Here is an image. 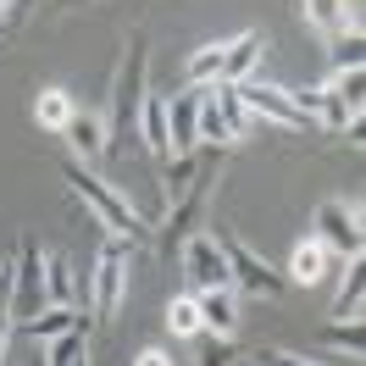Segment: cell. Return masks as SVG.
Listing matches in <instances>:
<instances>
[{
    "label": "cell",
    "mask_w": 366,
    "mask_h": 366,
    "mask_svg": "<svg viewBox=\"0 0 366 366\" xmlns=\"http://www.w3.org/2000/svg\"><path fill=\"white\" fill-rule=\"evenodd\" d=\"M72 327H84V311H78V305H45L39 317L23 322V333L34 344H50V339H61V333H72Z\"/></svg>",
    "instance_id": "obj_16"
},
{
    "label": "cell",
    "mask_w": 366,
    "mask_h": 366,
    "mask_svg": "<svg viewBox=\"0 0 366 366\" xmlns=\"http://www.w3.org/2000/svg\"><path fill=\"white\" fill-rule=\"evenodd\" d=\"M72 112H78V106H72L67 89H39V94H34V122L50 128V134H61V128L72 122Z\"/></svg>",
    "instance_id": "obj_17"
},
{
    "label": "cell",
    "mask_w": 366,
    "mask_h": 366,
    "mask_svg": "<svg viewBox=\"0 0 366 366\" xmlns=\"http://www.w3.org/2000/svg\"><path fill=\"white\" fill-rule=\"evenodd\" d=\"M322 344H327V350H339V355H361V350H366V327H361V317L327 322V327H322Z\"/></svg>",
    "instance_id": "obj_24"
},
{
    "label": "cell",
    "mask_w": 366,
    "mask_h": 366,
    "mask_svg": "<svg viewBox=\"0 0 366 366\" xmlns=\"http://www.w3.org/2000/svg\"><path fill=\"white\" fill-rule=\"evenodd\" d=\"M233 361H239V344H233V339H217V333H206V339H200L194 366H233Z\"/></svg>",
    "instance_id": "obj_26"
},
{
    "label": "cell",
    "mask_w": 366,
    "mask_h": 366,
    "mask_svg": "<svg viewBox=\"0 0 366 366\" xmlns=\"http://www.w3.org/2000/svg\"><path fill=\"white\" fill-rule=\"evenodd\" d=\"M300 17L311 28H322V34H344V28L355 23L350 17V0H300Z\"/></svg>",
    "instance_id": "obj_18"
},
{
    "label": "cell",
    "mask_w": 366,
    "mask_h": 366,
    "mask_svg": "<svg viewBox=\"0 0 366 366\" xmlns=\"http://www.w3.org/2000/svg\"><path fill=\"white\" fill-rule=\"evenodd\" d=\"M167 333H172V339H200V333H206V327H200L194 295H172L167 300Z\"/></svg>",
    "instance_id": "obj_22"
},
{
    "label": "cell",
    "mask_w": 366,
    "mask_h": 366,
    "mask_svg": "<svg viewBox=\"0 0 366 366\" xmlns=\"http://www.w3.org/2000/svg\"><path fill=\"white\" fill-rule=\"evenodd\" d=\"M311 228H317V239L327 244V250H339V255H350V261H361L366 233H361V211L350 206V200H322L317 217H311Z\"/></svg>",
    "instance_id": "obj_6"
},
{
    "label": "cell",
    "mask_w": 366,
    "mask_h": 366,
    "mask_svg": "<svg viewBox=\"0 0 366 366\" xmlns=\"http://www.w3.org/2000/svg\"><path fill=\"white\" fill-rule=\"evenodd\" d=\"M28 6H34V0H11V11H28Z\"/></svg>",
    "instance_id": "obj_31"
},
{
    "label": "cell",
    "mask_w": 366,
    "mask_h": 366,
    "mask_svg": "<svg viewBox=\"0 0 366 366\" xmlns=\"http://www.w3.org/2000/svg\"><path fill=\"white\" fill-rule=\"evenodd\" d=\"M23 366H50V361H45V344H34V350L23 355Z\"/></svg>",
    "instance_id": "obj_30"
},
{
    "label": "cell",
    "mask_w": 366,
    "mask_h": 366,
    "mask_svg": "<svg viewBox=\"0 0 366 366\" xmlns=\"http://www.w3.org/2000/svg\"><path fill=\"white\" fill-rule=\"evenodd\" d=\"M322 277H327V244L311 233V239H300L295 255H289V283H300V289H317Z\"/></svg>",
    "instance_id": "obj_12"
},
{
    "label": "cell",
    "mask_w": 366,
    "mask_h": 366,
    "mask_svg": "<svg viewBox=\"0 0 366 366\" xmlns=\"http://www.w3.org/2000/svg\"><path fill=\"white\" fill-rule=\"evenodd\" d=\"M183 78H189V89H200V84H217L222 78V39H211L200 45L189 61H183Z\"/></svg>",
    "instance_id": "obj_21"
},
{
    "label": "cell",
    "mask_w": 366,
    "mask_h": 366,
    "mask_svg": "<svg viewBox=\"0 0 366 366\" xmlns=\"http://www.w3.org/2000/svg\"><path fill=\"white\" fill-rule=\"evenodd\" d=\"M134 134H144V150L156 161H172V134H167V100H156V94H144V112H139V128Z\"/></svg>",
    "instance_id": "obj_14"
},
{
    "label": "cell",
    "mask_w": 366,
    "mask_h": 366,
    "mask_svg": "<svg viewBox=\"0 0 366 366\" xmlns=\"http://www.w3.org/2000/svg\"><path fill=\"white\" fill-rule=\"evenodd\" d=\"M239 100L250 122H277V128H305V112L295 106V94L277 89V84H239Z\"/></svg>",
    "instance_id": "obj_8"
},
{
    "label": "cell",
    "mask_w": 366,
    "mask_h": 366,
    "mask_svg": "<svg viewBox=\"0 0 366 366\" xmlns=\"http://www.w3.org/2000/svg\"><path fill=\"white\" fill-rule=\"evenodd\" d=\"M261 56H267V34H233L222 39V84H250V72L261 67Z\"/></svg>",
    "instance_id": "obj_9"
},
{
    "label": "cell",
    "mask_w": 366,
    "mask_h": 366,
    "mask_svg": "<svg viewBox=\"0 0 366 366\" xmlns=\"http://www.w3.org/2000/svg\"><path fill=\"white\" fill-rule=\"evenodd\" d=\"M134 366H172V355H167V350H156V344H150V350H139V355H134Z\"/></svg>",
    "instance_id": "obj_29"
},
{
    "label": "cell",
    "mask_w": 366,
    "mask_h": 366,
    "mask_svg": "<svg viewBox=\"0 0 366 366\" xmlns=\"http://www.w3.org/2000/svg\"><path fill=\"white\" fill-rule=\"evenodd\" d=\"M194 305H200V327H206V333L233 339V327H239V300H233V289H206V295H194Z\"/></svg>",
    "instance_id": "obj_11"
},
{
    "label": "cell",
    "mask_w": 366,
    "mask_h": 366,
    "mask_svg": "<svg viewBox=\"0 0 366 366\" xmlns=\"http://www.w3.org/2000/svg\"><path fill=\"white\" fill-rule=\"evenodd\" d=\"M45 300L50 305H72L78 300V272L67 255H45Z\"/></svg>",
    "instance_id": "obj_19"
},
{
    "label": "cell",
    "mask_w": 366,
    "mask_h": 366,
    "mask_svg": "<svg viewBox=\"0 0 366 366\" xmlns=\"http://www.w3.org/2000/svg\"><path fill=\"white\" fill-rule=\"evenodd\" d=\"M78 366H89V355H84V361H78Z\"/></svg>",
    "instance_id": "obj_33"
},
{
    "label": "cell",
    "mask_w": 366,
    "mask_h": 366,
    "mask_svg": "<svg viewBox=\"0 0 366 366\" xmlns=\"http://www.w3.org/2000/svg\"><path fill=\"white\" fill-rule=\"evenodd\" d=\"M61 139L72 144V161H100L106 156V117H84V112H72V122L61 128Z\"/></svg>",
    "instance_id": "obj_10"
},
{
    "label": "cell",
    "mask_w": 366,
    "mask_h": 366,
    "mask_svg": "<svg viewBox=\"0 0 366 366\" xmlns=\"http://www.w3.org/2000/svg\"><path fill=\"white\" fill-rule=\"evenodd\" d=\"M67 189L94 211V217H100V228L112 233V239H144V233H150V228H144V217L128 206V194H122L117 183L94 178L84 161H67Z\"/></svg>",
    "instance_id": "obj_2"
},
{
    "label": "cell",
    "mask_w": 366,
    "mask_h": 366,
    "mask_svg": "<svg viewBox=\"0 0 366 366\" xmlns=\"http://www.w3.org/2000/svg\"><path fill=\"white\" fill-rule=\"evenodd\" d=\"M6 344H11V305L0 295V366H6Z\"/></svg>",
    "instance_id": "obj_28"
},
{
    "label": "cell",
    "mask_w": 366,
    "mask_h": 366,
    "mask_svg": "<svg viewBox=\"0 0 366 366\" xmlns=\"http://www.w3.org/2000/svg\"><path fill=\"white\" fill-rule=\"evenodd\" d=\"M122 289H128V255H122V244H106L89 272V311L94 317H117L122 311Z\"/></svg>",
    "instance_id": "obj_7"
},
{
    "label": "cell",
    "mask_w": 366,
    "mask_h": 366,
    "mask_svg": "<svg viewBox=\"0 0 366 366\" xmlns=\"http://www.w3.org/2000/svg\"><path fill=\"white\" fill-rule=\"evenodd\" d=\"M361 89H366V72L350 67V72H333L327 84H322V94H333L344 112H350V122H361Z\"/></svg>",
    "instance_id": "obj_20"
},
{
    "label": "cell",
    "mask_w": 366,
    "mask_h": 366,
    "mask_svg": "<svg viewBox=\"0 0 366 366\" xmlns=\"http://www.w3.org/2000/svg\"><path fill=\"white\" fill-rule=\"evenodd\" d=\"M222 239V255H228V289L250 300H283L289 295V277L267 267V255H255L239 233H217Z\"/></svg>",
    "instance_id": "obj_3"
},
{
    "label": "cell",
    "mask_w": 366,
    "mask_h": 366,
    "mask_svg": "<svg viewBox=\"0 0 366 366\" xmlns=\"http://www.w3.org/2000/svg\"><path fill=\"white\" fill-rule=\"evenodd\" d=\"M183 277H189V295H206V289H228V255L217 233H189L178 244Z\"/></svg>",
    "instance_id": "obj_5"
},
{
    "label": "cell",
    "mask_w": 366,
    "mask_h": 366,
    "mask_svg": "<svg viewBox=\"0 0 366 366\" xmlns=\"http://www.w3.org/2000/svg\"><path fill=\"white\" fill-rule=\"evenodd\" d=\"M361 295H366V267H361V261H350V277L339 283L327 317H361Z\"/></svg>",
    "instance_id": "obj_23"
},
{
    "label": "cell",
    "mask_w": 366,
    "mask_h": 366,
    "mask_svg": "<svg viewBox=\"0 0 366 366\" xmlns=\"http://www.w3.org/2000/svg\"><path fill=\"white\" fill-rule=\"evenodd\" d=\"M167 134H172V156L200 150V128H194V89L167 100Z\"/></svg>",
    "instance_id": "obj_13"
},
{
    "label": "cell",
    "mask_w": 366,
    "mask_h": 366,
    "mask_svg": "<svg viewBox=\"0 0 366 366\" xmlns=\"http://www.w3.org/2000/svg\"><path fill=\"white\" fill-rule=\"evenodd\" d=\"M6 305H11V322H17V327L50 305L45 300V250H39V239H23V244H17L11 283H6Z\"/></svg>",
    "instance_id": "obj_4"
},
{
    "label": "cell",
    "mask_w": 366,
    "mask_h": 366,
    "mask_svg": "<svg viewBox=\"0 0 366 366\" xmlns=\"http://www.w3.org/2000/svg\"><path fill=\"white\" fill-rule=\"evenodd\" d=\"M255 366H322V361H305V355H289V350H261Z\"/></svg>",
    "instance_id": "obj_27"
},
{
    "label": "cell",
    "mask_w": 366,
    "mask_h": 366,
    "mask_svg": "<svg viewBox=\"0 0 366 366\" xmlns=\"http://www.w3.org/2000/svg\"><path fill=\"white\" fill-rule=\"evenodd\" d=\"M366 61V39H361V23H350L344 34H333V72H350Z\"/></svg>",
    "instance_id": "obj_25"
},
{
    "label": "cell",
    "mask_w": 366,
    "mask_h": 366,
    "mask_svg": "<svg viewBox=\"0 0 366 366\" xmlns=\"http://www.w3.org/2000/svg\"><path fill=\"white\" fill-rule=\"evenodd\" d=\"M206 94H211V106H217V117H222V128H228V139L239 144V139L250 134V112H244V100H239V84H206Z\"/></svg>",
    "instance_id": "obj_15"
},
{
    "label": "cell",
    "mask_w": 366,
    "mask_h": 366,
    "mask_svg": "<svg viewBox=\"0 0 366 366\" xmlns=\"http://www.w3.org/2000/svg\"><path fill=\"white\" fill-rule=\"evenodd\" d=\"M144 94H150V50H144V34H128L122 61H117L112 100H106V150H117L122 139H134L139 112H144Z\"/></svg>",
    "instance_id": "obj_1"
},
{
    "label": "cell",
    "mask_w": 366,
    "mask_h": 366,
    "mask_svg": "<svg viewBox=\"0 0 366 366\" xmlns=\"http://www.w3.org/2000/svg\"><path fill=\"white\" fill-rule=\"evenodd\" d=\"M0 11H11V0H0Z\"/></svg>",
    "instance_id": "obj_32"
}]
</instances>
